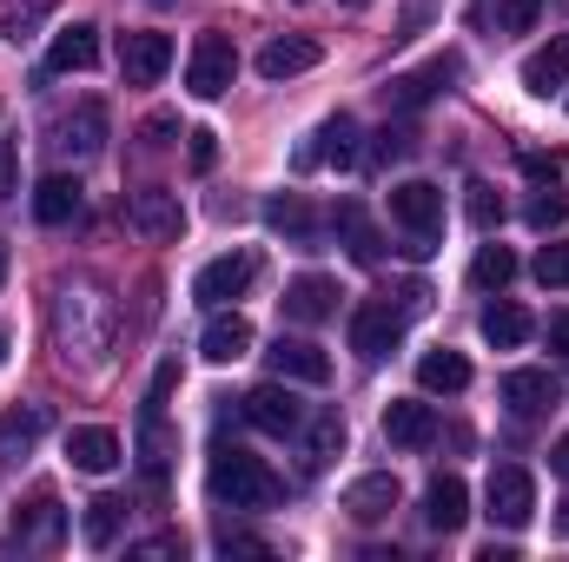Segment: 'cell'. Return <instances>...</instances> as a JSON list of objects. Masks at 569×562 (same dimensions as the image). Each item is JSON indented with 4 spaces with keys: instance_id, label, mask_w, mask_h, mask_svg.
Returning <instances> with one entry per match:
<instances>
[{
    "instance_id": "cell-1",
    "label": "cell",
    "mask_w": 569,
    "mask_h": 562,
    "mask_svg": "<svg viewBox=\"0 0 569 562\" xmlns=\"http://www.w3.org/2000/svg\"><path fill=\"white\" fill-rule=\"evenodd\" d=\"M120 338V304L93 279H67L53 291V351L67 371H100Z\"/></svg>"
},
{
    "instance_id": "cell-2",
    "label": "cell",
    "mask_w": 569,
    "mask_h": 562,
    "mask_svg": "<svg viewBox=\"0 0 569 562\" xmlns=\"http://www.w3.org/2000/svg\"><path fill=\"white\" fill-rule=\"evenodd\" d=\"M212 496L232 503V510H272L284 496L279 470L266 456H246V450H219L212 456Z\"/></svg>"
},
{
    "instance_id": "cell-3",
    "label": "cell",
    "mask_w": 569,
    "mask_h": 562,
    "mask_svg": "<svg viewBox=\"0 0 569 562\" xmlns=\"http://www.w3.org/2000/svg\"><path fill=\"white\" fill-rule=\"evenodd\" d=\"M172 384H179V364H159V378H152V391H146L140 404V470L146 483L159 490L166 483V470H172V430H166V398H172Z\"/></svg>"
},
{
    "instance_id": "cell-4",
    "label": "cell",
    "mask_w": 569,
    "mask_h": 562,
    "mask_svg": "<svg viewBox=\"0 0 569 562\" xmlns=\"http://www.w3.org/2000/svg\"><path fill=\"white\" fill-rule=\"evenodd\" d=\"M391 219L411 232V259H425L430 239L443 232V192L430 179H398L391 185Z\"/></svg>"
},
{
    "instance_id": "cell-5",
    "label": "cell",
    "mask_w": 569,
    "mask_h": 562,
    "mask_svg": "<svg viewBox=\"0 0 569 562\" xmlns=\"http://www.w3.org/2000/svg\"><path fill=\"white\" fill-rule=\"evenodd\" d=\"M457 73H463V60H457V53H437V60L411 67V73H398V80L385 87V107H391V113H418V107H430L437 93H450Z\"/></svg>"
},
{
    "instance_id": "cell-6",
    "label": "cell",
    "mask_w": 569,
    "mask_h": 562,
    "mask_svg": "<svg viewBox=\"0 0 569 562\" xmlns=\"http://www.w3.org/2000/svg\"><path fill=\"white\" fill-rule=\"evenodd\" d=\"M127 219H133V232L152 239V245H179V239H186V205H179V192H166V185H140V192L127 199Z\"/></svg>"
},
{
    "instance_id": "cell-7",
    "label": "cell",
    "mask_w": 569,
    "mask_h": 562,
    "mask_svg": "<svg viewBox=\"0 0 569 562\" xmlns=\"http://www.w3.org/2000/svg\"><path fill=\"white\" fill-rule=\"evenodd\" d=\"M232 80H239L232 40H226V33H199V40H192V60H186V87H192L199 100H219Z\"/></svg>"
},
{
    "instance_id": "cell-8",
    "label": "cell",
    "mask_w": 569,
    "mask_h": 562,
    "mask_svg": "<svg viewBox=\"0 0 569 562\" xmlns=\"http://www.w3.org/2000/svg\"><path fill=\"white\" fill-rule=\"evenodd\" d=\"M398 338H405V311H391L385 298H371V304H358V311H351V351H358L365 364L391 358V351H398Z\"/></svg>"
},
{
    "instance_id": "cell-9",
    "label": "cell",
    "mask_w": 569,
    "mask_h": 562,
    "mask_svg": "<svg viewBox=\"0 0 569 562\" xmlns=\"http://www.w3.org/2000/svg\"><path fill=\"white\" fill-rule=\"evenodd\" d=\"M483 496H490V516H497L503 530H523V523L537 516V483H530V470H523V463H497Z\"/></svg>"
},
{
    "instance_id": "cell-10",
    "label": "cell",
    "mask_w": 569,
    "mask_h": 562,
    "mask_svg": "<svg viewBox=\"0 0 569 562\" xmlns=\"http://www.w3.org/2000/svg\"><path fill=\"white\" fill-rule=\"evenodd\" d=\"M252 279H259V252H226V259H212V265L192 279V298L219 311V304L246 298V291H252Z\"/></svg>"
},
{
    "instance_id": "cell-11",
    "label": "cell",
    "mask_w": 569,
    "mask_h": 562,
    "mask_svg": "<svg viewBox=\"0 0 569 562\" xmlns=\"http://www.w3.org/2000/svg\"><path fill=\"white\" fill-rule=\"evenodd\" d=\"M246 418L259 423L266 436H298L305 430V404L291 398V378H272V384L246 391Z\"/></svg>"
},
{
    "instance_id": "cell-12",
    "label": "cell",
    "mask_w": 569,
    "mask_h": 562,
    "mask_svg": "<svg viewBox=\"0 0 569 562\" xmlns=\"http://www.w3.org/2000/svg\"><path fill=\"white\" fill-rule=\"evenodd\" d=\"M318 165H358V120L351 113L325 120L311 140L298 145V172H318Z\"/></svg>"
},
{
    "instance_id": "cell-13",
    "label": "cell",
    "mask_w": 569,
    "mask_h": 562,
    "mask_svg": "<svg viewBox=\"0 0 569 562\" xmlns=\"http://www.w3.org/2000/svg\"><path fill=\"white\" fill-rule=\"evenodd\" d=\"M284 318L291 324H325V318H338V279H325V272H305V279L284 284Z\"/></svg>"
},
{
    "instance_id": "cell-14",
    "label": "cell",
    "mask_w": 569,
    "mask_h": 562,
    "mask_svg": "<svg viewBox=\"0 0 569 562\" xmlns=\"http://www.w3.org/2000/svg\"><path fill=\"white\" fill-rule=\"evenodd\" d=\"M398 496H405V490H398V476H391V470H371V476H358V483L345 490V516L371 530V523H385V516L398 510Z\"/></svg>"
},
{
    "instance_id": "cell-15",
    "label": "cell",
    "mask_w": 569,
    "mask_h": 562,
    "mask_svg": "<svg viewBox=\"0 0 569 562\" xmlns=\"http://www.w3.org/2000/svg\"><path fill=\"white\" fill-rule=\"evenodd\" d=\"M172 67V40L166 33H120V73L127 87H152Z\"/></svg>"
},
{
    "instance_id": "cell-16",
    "label": "cell",
    "mask_w": 569,
    "mask_h": 562,
    "mask_svg": "<svg viewBox=\"0 0 569 562\" xmlns=\"http://www.w3.org/2000/svg\"><path fill=\"white\" fill-rule=\"evenodd\" d=\"M425 523L437 530V536H457V530L470 523V490H463V476H430Z\"/></svg>"
},
{
    "instance_id": "cell-17",
    "label": "cell",
    "mask_w": 569,
    "mask_h": 562,
    "mask_svg": "<svg viewBox=\"0 0 569 562\" xmlns=\"http://www.w3.org/2000/svg\"><path fill=\"white\" fill-rule=\"evenodd\" d=\"M80 205H87V192H80L73 172H47V179L33 185V219H40V225H73Z\"/></svg>"
},
{
    "instance_id": "cell-18",
    "label": "cell",
    "mask_w": 569,
    "mask_h": 562,
    "mask_svg": "<svg viewBox=\"0 0 569 562\" xmlns=\"http://www.w3.org/2000/svg\"><path fill=\"white\" fill-rule=\"evenodd\" d=\"M199 351L212 358V364H239L246 351H252V318L246 311H212V324H206V338H199Z\"/></svg>"
},
{
    "instance_id": "cell-19",
    "label": "cell",
    "mask_w": 569,
    "mask_h": 562,
    "mask_svg": "<svg viewBox=\"0 0 569 562\" xmlns=\"http://www.w3.org/2000/svg\"><path fill=\"white\" fill-rule=\"evenodd\" d=\"M266 358H272V371L291 378V384H325V378H331V358H325L311 338H284L279 331V344H272Z\"/></svg>"
},
{
    "instance_id": "cell-20",
    "label": "cell",
    "mask_w": 569,
    "mask_h": 562,
    "mask_svg": "<svg viewBox=\"0 0 569 562\" xmlns=\"http://www.w3.org/2000/svg\"><path fill=\"white\" fill-rule=\"evenodd\" d=\"M93 60H100V27H87V20L60 27L53 47H47V73H87Z\"/></svg>"
},
{
    "instance_id": "cell-21",
    "label": "cell",
    "mask_w": 569,
    "mask_h": 562,
    "mask_svg": "<svg viewBox=\"0 0 569 562\" xmlns=\"http://www.w3.org/2000/svg\"><path fill=\"white\" fill-rule=\"evenodd\" d=\"M53 145H67V152H80V159H93V152L107 145V107H100V100H80V107L53 127Z\"/></svg>"
},
{
    "instance_id": "cell-22",
    "label": "cell",
    "mask_w": 569,
    "mask_h": 562,
    "mask_svg": "<svg viewBox=\"0 0 569 562\" xmlns=\"http://www.w3.org/2000/svg\"><path fill=\"white\" fill-rule=\"evenodd\" d=\"M385 436H391L398 450H430V443H437V411L418 404V398H398V404L385 411Z\"/></svg>"
},
{
    "instance_id": "cell-23",
    "label": "cell",
    "mask_w": 569,
    "mask_h": 562,
    "mask_svg": "<svg viewBox=\"0 0 569 562\" xmlns=\"http://www.w3.org/2000/svg\"><path fill=\"white\" fill-rule=\"evenodd\" d=\"M67 456H73V470L107 476V470L120 463V436H113V430H100V423H80V430H67Z\"/></svg>"
},
{
    "instance_id": "cell-24",
    "label": "cell",
    "mask_w": 569,
    "mask_h": 562,
    "mask_svg": "<svg viewBox=\"0 0 569 562\" xmlns=\"http://www.w3.org/2000/svg\"><path fill=\"white\" fill-rule=\"evenodd\" d=\"M530 331H537V318H530L517 298H497V304H483V344H497V351H517V344H530Z\"/></svg>"
},
{
    "instance_id": "cell-25",
    "label": "cell",
    "mask_w": 569,
    "mask_h": 562,
    "mask_svg": "<svg viewBox=\"0 0 569 562\" xmlns=\"http://www.w3.org/2000/svg\"><path fill=\"white\" fill-rule=\"evenodd\" d=\"M503 404L517 418H543V411H557V378L550 371H510L503 378Z\"/></svg>"
},
{
    "instance_id": "cell-26",
    "label": "cell",
    "mask_w": 569,
    "mask_h": 562,
    "mask_svg": "<svg viewBox=\"0 0 569 562\" xmlns=\"http://www.w3.org/2000/svg\"><path fill=\"white\" fill-rule=\"evenodd\" d=\"M318 53H325V47H318L311 33H284V40H272V47L259 53V73H266V80H291V73H311V67H318Z\"/></svg>"
},
{
    "instance_id": "cell-27",
    "label": "cell",
    "mask_w": 569,
    "mask_h": 562,
    "mask_svg": "<svg viewBox=\"0 0 569 562\" xmlns=\"http://www.w3.org/2000/svg\"><path fill=\"white\" fill-rule=\"evenodd\" d=\"M266 225H272L279 239H291V245H318V212H311L298 192H272V199H266Z\"/></svg>"
},
{
    "instance_id": "cell-28",
    "label": "cell",
    "mask_w": 569,
    "mask_h": 562,
    "mask_svg": "<svg viewBox=\"0 0 569 562\" xmlns=\"http://www.w3.org/2000/svg\"><path fill=\"white\" fill-rule=\"evenodd\" d=\"M40 436H47V404H13V411L0 418V456L20 463Z\"/></svg>"
},
{
    "instance_id": "cell-29",
    "label": "cell",
    "mask_w": 569,
    "mask_h": 562,
    "mask_svg": "<svg viewBox=\"0 0 569 562\" xmlns=\"http://www.w3.org/2000/svg\"><path fill=\"white\" fill-rule=\"evenodd\" d=\"M523 87H530L537 100H550L557 87H569V40H550V47H537V53L523 60Z\"/></svg>"
},
{
    "instance_id": "cell-30",
    "label": "cell",
    "mask_w": 569,
    "mask_h": 562,
    "mask_svg": "<svg viewBox=\"0 0 569 562\" xmlns=\"http://www.w3.org/2000/svg\"><path fill=\"white\" fill-rule=\"evenodd\" d=\"M418 384L437 391V398H457V391L470 384V358H463V351H425V358H418Z\"/></svg>"
},
{
    "instance_id": "cell-31",
    "label": "cell",
    "mask_w": 569,
    "mask_h": 562,
    "mask_svg": "<svg viewBox=\"0 0 569 562\" xmlns=\"http://www.w3.org/2000/svg\"><path fill=\"white\" fill-rule=\"evenodd\" d=\"M338 232H345V252H351L358 265H378V252H385V245H378V225L365 219V205H351V199H345V205H338Z\"/></svg>"
},
{
    "instance_id": "cell-32",
    "label": "cell",
    "mask_w": 569,
    "mask_h": 562,
    "mask_svg": "<svg viewBox=\"0 0 569 562\" xmlns=\"http://www.w3.org/2000/svg\"><path fill=\"white\" fill-rule=\"evenodd\" d=\"M60 530H67V516L53 496H33L27 516H13V543H60Z\"/></svg>"
},
{
    "instance_id": "cell-33",
    "label": "cell",
    "mask_w": 569,
    "mask_h": 562,
    "mask_svg": "<svg viewBox=\"0 0 569 562\" xmlns=\"http://www.w3.org/2000/svg\"><path fill=\"white\" fill-rule=\"evenodd\" d=\"M120 523H127V496H113V490H107V496H93V503H87V543H93V550H107V543L120 536Z\"/></svg>"
},
{
    "instance_id": "cell-34",
    "label": "cell",
    "mask_w": 569,
    "mask_h": 562,
    "mask_svg": "<svg viewBox=\"0 0 569 562\" xmlns=\"http://www.w3.org/2000/svg\"><path fill=\"white\" fill-rule=\"evenodd\" d=\"M510 279H517V252H510V245H483L477 265H470V284H477V291H503Z\"/></svg>"
},
{
    "instance_id": "cell-35",
    "label": "cell",
    "mask_w": 569,
    "mask_h": 562,
    "mask_svg": "<svg viewBox=\"0 0 569 562\" xmlns=\"http://www.w3.org/2000/svg\"><path fill=\"white\" fill-rule=\"evenodd\" d=\"M463 212H470V225H477V232H497V225H503V192H497V185H470Z\"/></svg>"
},
{
    "instance_id": "cell-36",
    "label": "cell",
    "mask_w": 569,
    "mask_h": 562,
    "mask_svg": "<svg viewBox=\"0 0 569 562\" xmlns=\"http://www.w3.org/2000/svg\"><path fill=\"white\" fill-rule=\"evenodd\" d=\"M345 450V418L338 411H325V418L311 423V463H331Z\"/></svg>"
},
{
    "instance_id": "cell-37",
    "label": "cell",
    "mask_w": 569,
    "mask_h": 562,
    "mask_svg": "<svg viewBox=\"0 0 569 562\" xmlns=\"http://www.w3.org/2000/svg\"><path fill=\"white\" fill-rule=\"evenodd\" d=\"M543 20V0H497V33H530Z\"/></svg>"
},
{
    "instance_id": "cell-38",
    "label": "cell",
    "mask_w": 569,
    "mask_h": 562,
    "mask_svg": "<svg viewBox=\"0 0 569 562\" xmlns=\"http://www.w3.org/2000/svg\"><path fill=\"white\" fill-rule=\"evenodd\" d=\"M537 279L550 284V291H563V284H569V239H557V245H543V252H537Z\"/></svg>"
},
{
    "instance_id": "cell-39",
    "label": "cell",
    "mask_w": 569,
    "mask_h": 562,
    "mask_svg": "<svg viewBox=\"0 0 569 562\" xmlns=\"http://www.w3.org/2000/svg\"><path fill=\"white\" fill-rule=\"evenodd\" d=\"M40 13H53V0H27V7H13V13H7V20H0V27H7V40H13V47H20V40H27V33H33V20H40Z\"/></svg>"
},
{
    "instance_id": "cell-40",
    "label": "cell",
    "mask_w": 569,
    "mask_h": 562,
    "mask_svg": "<svg viewBox=\"0 0 569 562\" xmlns=\"http://www.w3.org/2000/svg\"><path fill=\"white\" fill-rule=\"evenodd\" d=\"M430 13H437V0H405V13H398V33L391 40H418L430 27Z\"/></svg>"
},
{
    "instance_id": "cell-41",
    "label": "cell",
    "mask_w": 569,
    "mask_h": 562,
    "mask_svg": "<svg viewBox=\"0 0 569 562\" xmlns=\"http://www.w3.org/2000/svg\"><path fill=\"white\" fill-rule=\"evenodd\" d=\"M186 159H192V172H212V159H219V133L192 127V133H186Z\"/></svg>"
},
{
    "instance_id": "cell-42",
    "label": "cell",
    "mask_w": 569,
    "mask_h": 562,
    "mask_svg": "<svg viewBox=\"0 0 569 562\" xmlns=\"http://www.w3.org/2000/svg\"><path fill=\"white\" fill-rule=\"evenodd\" d=\"M219 556H272V543H259L246 530H219Z\"/></svg>"
},
{
    "instance_id": "cell-43",
    "label": "cell",
    "mask_w": 569,
    "mask_h": 562,
    "mask_svg": "<svg viewBox=\"0 0 569 562\" xmlns=\"http://www.w3.org/2000/svg\"><path fill=\"white\" fill-rule=\"evenodd\" d=\"M405 152H411V133H405V127H398V133L385 127V133H378V145H371V159H378V165H391V159H405Z\"/></svg>"
},
{
    "instance_id": "cell-44",
    "label": "cell",
    "mask_w": 569,
    "mask_h": 562,
    "mask_svg": "<svg viewBox=\"0 0 569 562\" xmlns=\"http://www.w3.org/2000/svg\"><path fill=\"white\" fill-rule=\"evenodd\" d=\"M523 172L530 179H557L563 172V152H523Z\"/></svg>"
},
{
    "instance_id": "cell-45",
    "label": "cell",
    "mask_w": 569,
    "mask_h": 562,
    "mask_svg": "<svg viewBox=\"0 0 569 562\" xmlns=\"http://www.w3.org/2000/svg\"><path fill=\"white\" fill-rule=\"evenodd\" d=\"M557 219H563V199H550V192H543V199L530 205V225H537V232H550Z\"/></svg>"
},
{
    "instance_id": "cell-46",
    "label": "cell",
    "mask_w": 569,
    "mask_h": 562,
    "mask_svg": "<svg viewBox=\"0 0 569 562\" xmlns=\"http://www.w3.org/2000/svg\"><path fill=\"white\" fill-rule=\"evenodd\" d=\"M543 338H550V351L569 364V311H557V318H550V331H543Z\"/></svg>"
},
{
    "instance_id": "cell-47",
    "label": "cell",
    "mask_w": 569,
    "mask_h": 562,
    "mask_svg": "<svg viewBox=\"0 0 569 562\" xmlns=\"http://www.w3.org/2000/svg\"><path fill=\"white\" fill-rule=\"evenodd\" d=\"M172 133H179V120H172V113H152V120H146V145H166Z\"/></svg>"
},
{
    "instance_id": "cell-48",
    "label": "cell",
    "mask_w": 569,
    "mask_h": 562,
    "mask_svg": "<svg viewBox=\"0 0 569 562\" xmlns=\"http://www.w3.org/2000/svg\"><path fill=\"white\" fill-rule=\"evenodd\" d=\"M7 192H20V179H13V140H0V199Z\"/></svg>"
},
{
    "instance_id": "cell-49",
    "label": "cell",
    "mask_w": 569,
    "mask_h": 562,
    "mask_svg": "<svg viewBox=\"0 0 569 562\" xmlns=\"http://www.w3.org/2000/svg\"><path fill=\"white\" fill-rule=\"evenodd\" d=\"M179 550H186L179 536H152V543H140V556H179Z\"/></svg>"
},
{
    "instance_id": "cell-50",
    "label": "cell",
    "mask_w": 569,
    "mask_h": 562,
    "mask_svg": "<svg viewBox=\"0 0 569 562\" xmlns=\"http://www.w3.org/2000/svg\"><path fill=\"white\" fill-rule=\"evenodd\" d=\"M550 470L569 483V436H557V450H550Z\"/></svg>"
},
{
    "instance_id": "cell-51",
    "label": "cell",
    "mask_w": 569,
    "mask_h": 562,
    "mask_svg": "<svg viewBox=\"0 0 569 562\" xmlns=\"http://www.w3.org/2000/svg\"><path fill=\"white\" fill-rule=\"evenodd\" d=\"M557 536H569V503L557 510Z\"/></svg>"
},
{
    "instance_id": "cell-52",
    "label": "cell",
    "mask_w": 569,
    "mask_h": 562,
    "mask_svg": "<svg viewBox=\"0 0 569 562\" xmlns=\"http://www.w3.org/2000/svg\"><path fill=\"white\" fill-rule=\"evenodd\" d=\"M338 7H351V13H358V7H371V0H338Z\"/></svg>"
},
{
    "instance_id": "cell-53",
    "label": "cell",
    "mask_w": 569,
    "mask_h": 562,
    "mask_svg": "<svg viewBox=\"0 0 569 562\" xmlns=\"http://www.w3.org/2000/svg\"><path fill=\"white\" fill-rule=\"evenodd\" d=\"M0 284H7V245H0Z\"/></svg>"
},
{
    "instance_id": "cell-54",
    "label": "cell",
    "mask_w": 569,
    "mask_h": 562,
    "mask_svg": "<svg viewBox=\"0 0 569 562\" xmlns=\"http://www.w3.org/2000/svg\"><path fill=\"white\" fill-rule=\"evenodd\" d=\"M0 364H7V331H0Z\"/></svg>"
},
{
    "instance_id": "cell-55",
    "label": "cell",
    "mask_w": 569,
    "mask_h": 562,
    "mask_svg": "<svg viewBox=\"0 0 569 562\" xmlns=\"http://www.w3.org/2000/svg\"><path fill=\"white\" fill-rule=\"evenodd\" d=\"M152 7H172V0H152Z\"/></svg>"
},
{
    "instance_id": "cell-56",
    "label": "cell",
    "mask_w": 569,
    "mask_h": 562,
    "mask_svg": "<svg viewBox=\"0 0 569 562\" xmlns=\"http://www.w3.org/2000/svg\"><path fill=\"white\" fill-rule=\"evenodd\" d=\"M298 7H305V0H298Z\"/></svg>"
}]
</instances>
